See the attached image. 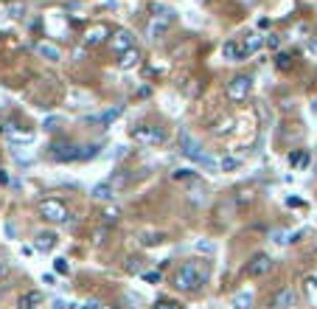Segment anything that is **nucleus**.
I'll return each mask as SVG.
<instances>
[{
	"label": "nucleus",
	"instance_id": "e433bc0d",
	"mask_svg": "<svg viewBox=\"0 0 317 309\" xmlns=\"http://www.w3.org/2000/svg\"><path fill=\"white\" fill-rule=\"evenodd\" d=\"M309 51H312V53H317V43H309Z\"/></svg>",
	"mask_w": 317,
	"mask_h": 309
},
{
	"label": "nucleus",
	"instance_id": "20e7f679",
	"mask_svg": "<svg viewBox=\"0 0 317 309\" xmlns=\"http://www.w3.org/2000/svg\"><path fill=\"white\" fill-rule=\"evenodd\" d=\"M250 90H253V79L250 76H233L230 82H227V99L230 102H244V99L250 96Z\"/></svg>",
	"mask_w": 317,
	"mask_h": 309
},
{
	"label": "nucleus",
	"instance_id": "cd10ccee",
	"mask_svg": "<svg viewBox=\"0 0 317 309\" xmlns=\"http://www.w3.org/2000/svg\"><path fill=\"white\" fill-rule=\"evenodd\" d=\"M143 278H146L149 284H160V273H143Z\"/></svg>",
	"mask_w": 317,
	"mask_h": 309
},
{
	"label": "nucleus",
	"instance_id": "f8f14e48",
	"mask_svg": "<svg viewBox=\"0 0 317 309\" xmlns=\"http://www.w3.org/2000/svg\"><path fill=\"white\" fill-rule=\"evenodd\" d=\"M292 306H295V293H292L289 287L278 289L272 298V309H292Z\"/></svg>",
	"mask_w": 317,
	"mask_h": 309
},
{
	"label": "nucleus",
	"instance_id": "f704fd0d",
	"mask_svg": "<svg viewBox=\"0 0 317 309\" xmlns=\"http://www.w3.org/2000/svg\"><path fill=\"white\" fill-rule=\"evenodd\" d=\"M82 309H101V304H98V301H87V304L82 306Z\"/></svg>",
	"mask_w": 317,
	"mask_h": 309
},
{
	"label": "nucleus",
	"instance_id": "39448f33",
	"mask_svg": "<svg viewBox=\"0 0 317 309\" xmlns=\"http://www.w3.org/2000/svg\"><path fill=\"white\" fill-rule=\"evenodd\" d=\"M110 45H112V51L121 56V53H127V51H132L135 48V37H132V31L129 28H118V31H112L110 34Z\"/></svg>",
	"mask_w": 317,
	"mask_h": 309
},
{
	"label": "nucleus",
	"instance_id": "58836bf2",
	"mask_svg": "<svg viewBox=\"0 0 317 309\" xmlns=\"http://www.w3.org/2000/svg\"><path fill=\"white\" fill-rule=\"evenodd\" d=\"M247 3H255V0H247Z\"/></svg>",
	"mask_w": 317,
	"mask_h": 309
},
{
	"label": "nucleus",
	"instance_id": "2f4dec72",
	"mask_svg": "<svg viewBox=\"0 0 317 309\" xmlns=\"http://www.w3.org/2000/svg\"><path fill=\"white\" fill-rule=\"evenodd\" d=\"M278 68H289V56H284V53H281V56H278Z\"/></svg>",
	"mask_w": 317,
	"mask_h": 309
},
{
	"label": "nucleus",
	"instance_id": "423d86ee",
	"mask_svg": "<svg viewBox=\"0 0 317 309\" xmlns=\"http://www.w3.org/2000/svg\"><path fill=\"white\" fill-rule=\"evenodd\" d=\"M39 214H43L48 222H65V219H68V211H65V205L59 203V200H43V203H39Z\"/></svg>",
	"mask_w": 317,
	"mask_h": 309
},
{
	"label": "nucleus",
	"instance_id": "412c9836",
	"mask_svg": "<svg viewBox=\"0 0 317 309\" xmlns=\"http://www.w3.org/2000/svg\"><path fill=\"white\" fill-rule=\"evenodd\" d=\"M239 166H242V160H239V158H233V154H227V158L219 160V171H236Z\"/></svg>",
	"mask_w": 317,
	"mask_h": 309
},
{
	"label": "nucleus",
	"instance_id": "1a4fd4ad",
	"mask_svg": "<svg viewBox=\"0 0 317 309\" xmlns=\"http://www.w3.org/2000/svg\"><path fill=\"white\" fill-rule=\"evenodd\" d=\"M132 138L137 141V144H163L166 135L160 132L157 127H135L132 129Z\"/></svg>",
	"mask_w": 317,
	"mask_h": 309
},
{
	"label": "nucleus",
	"instance_id": "bb28decb",
	"mask_svg": "<svg viewBox=\"0 0 317 309\" xmlns=\"http://www.w3.org/2000/svg\"><path fill=\"white\" fill-rule=\"evenodd\" d=\"M9 14H11V17H23V14H26V6H23V3L9 6Z\"/></svg>",
	"mask_w": 317,
	"mask_h": 309
},
{
	"label": "nucleus",
	"instance_id": "f3484780",
	"mask_svg": "<svg viewBox=\"0 0 317 309\" xmlns=\"http://www.w3.org/2000/svg\"><path fill=\"white\" fill-rule=\"evenodd\" d=\"M230 306L233 309H250V306H253V293H250V289L236 293V295H233V301H230Z\"/></svg>",
	"mask_w": 317,
	"mask_h": 309
},
{
	"label": "nucleus",
	"instance_id": "393cba45",
	"mask_svg": "<svg viewBox=\"0 0 317 309\" xmlns=\"http://www.w3.org/2000/svg\"><path fill=\"white\" fill-rule=\"evenodd\" d=\"M53 270H56L59 276H68V273H70V264H68V259H56V261H53Z\"/></svg>",
	"mask_w": 317,
	"mask_h": 309
},
{
	"label": "nucleus",
	"instance_id": "7c9ffc66",
	"mask_svg": "<svg viewBox=\"0 0 317 309\" xmlns=\"http://www.w3.org/2000/svg\"><path fill=\"white\" fill-rule=\"evenodd\" d=\"M264 43H267V45H270V48H278V37H275V34H270V37H267V40H264Z\"/></svg>",
	"mask_w": 317,
	"mask_h": 309
},
{
	"label": "nucleus",
	"instance_id": "4be33fe9",
	"mask_svg": "<svg viewBox=\"0 0 317 309\" xmlns=\"http://www.w3.org/2000/svg\"><path fill=\"white\" fill-rule=\"evenodd\" d=\"M295 239V234H286V230H272V242L275 245H286V242Z\"/></svg>",
	"mask_w": 317,
	"mask_h": 309
},
{
	"label": "nucleus",
	"instance_id": "a211bd4d",
	"mask_svg": "<svg viewBox=\"0 0 317 309\" xmlns=\"http://www.w3.org/2000/svg\"><path fill=\"white\" fill-rule=\"evenodd\" d=\"M137 62H141V53H137V48H132V51L121 53V59H118V68H121V70H132Z\"/></svg>",
	"mask_w": 317,
	"mask_h": 309
},
{
	"label": "nucleus",
	"instance_id": "c85d7f7f",
	"mask_svg": "<svg viewBox=\"0 0 317 309\" xmlns=\"http://www.w3.org/2000/svg\"><path fill=\"white\" fill-rule=\"evenodd\" d=\"M154 309H177V304H174V301H160Z\"/></svg>",
	"mask_w": 317,
	"mask_h": 309
},
{
	"label": "nucleus",
	"instance_id": "c9c22d12",
	"mask_svg": "<svg viewBox=\"0 0 317 309\" xmlns=\"http://www.w3.org/2000/svg\"><path fill=\"white\" fill-rule=\"evenodd\" d=\"M53 309H70V306L65 304V301H53Z\"/></svg>",
	"mask_w": 317,
	"mask_h": 309
},
{
	"label": "nucleus",
	"instance_id": "2eb2a0df",
	"mask_svg": "<svg viewBox=\"0 0 317 309\" xmlns=\"http://www.w3.org/2000/svg\"><path fill=\"white\" fill-rule=\"evenodd\" d=\"M222 56L225 59H230V62H242L244 59V51H242V43H225V48H222Z\"/></svg>",
	"mask_w": 317,
	"mask_h": 309
},
{
	"label": "nucleus",
	"instance_id": "4468645a",
	"mask_svg": "<svg viewBox=\"0 0 317 309\" xmlns=\"http://www.w3.org/2000/svg\"><path fill=\"white\" fill-rule=\"evenodd\" d=\"M34 247H37L39 253H51L53 247H56V234H51V230H43V234H37V239H34Z\"/></svg>",
	"mask_w": 317,
	"mask_h": 309
},
{
	"label": "nucleus",
	"instance_id": "4c0bfd02",
	"mask_svg": "<svg viewBox=\"0 0 317 309\" xmlns=\"http://www.w3.org/2000/svg\"><path fill=\"white\" fill-rule=\"evenodd\" d=\"M314 171H317V149H314Z\"/></svg>",
	"mask_w": 317,
	"mask_h": 309
},
{
	"label": "nucleus",
	"instance_id": "6e6552de",
	"mask_svg": "<svg viewBox=\"0 0 317 309\" xmlns=\"http://www.w3.org/2000/svg\"><path fill=\"white\" fill-rule=\"evenodd\" d=\"M270 270H272V259L267 256V253H255V256L247 261V276H253V278L267 276Z\"/></svg>",
	"mask_w": 317,
	"mask_h": 309
},
{
	"label": "nucleus",
	"instance_id": "ddd939ff",
	"mask_svg": "<svg viewBox=\"0 0 317 309\" xmlns=\"http://www.w3.org/2000/svg\"><path fill=\"white\" fill-rule=\"evenodd\" d=\"M34 51H37L43 59H48V62H59V59H62V51H59L53 43H45V40L34 45Z\"/></svg>",
	"mask_w": 317,
	"mask_h": 309
},
{
	"label": "nucleus",
	"instance_id": "9b49d317",
	"mask_svg": "<svg viewBox=\"0 0 317 309\" xmlns=\"http://www.w3.org/2000/svg\"><path fill=\"white\" fill-rule=\"evenodd\" d=\"M121 112H124V107L118 104V107H110V110H104L101 115H93V118H87L90 124H95V127H110L115 118H121Z\"/></svg>",
	"mask_w": 317,
	"mask_h": 309
},
{
	"label": "nucleus",
	"instance_id": "f03ea898",
	"mask_svg": "<svg viewBox=\"0 0 317 309\" xmlns=\"http://www.w3.org/2000/svg\"><path fill=\"white\" fill-rule=\"evenodd\" d=\"M180 149H183L185 158L194 160L196 166H202L205 171H213V175L219 171V160H213L211 154H208L194 138H191V132H185V129H180Z\"/></svg>",
	"mask_w": 317,
	"mask_h": 309
},
{
	"label": "nucleus",
	"instance_id": "5701e85b",
	"mask_svg": "<svg viewBox=\"0 0 317 309\" xmlns=\"http://www.w3.org/2000/svg\"><path fill=\"white\" fill-rule=\"evenodd\" d=\"M98 149H101V146H98V144H90V146H82V160H93V158H98Z\"/></svg>",
	"mask_w": 317,
	"mask_h": 309
},
{
	"label": "nucleus",
	"instance_id": "6ab92c4d",
	"mask_svg": "<svg viewBox=\"0 0 317 309\" xmlns=\"http://www.w3.org/2000/svg\"><path fill=\"white\" fill-rule=\"evenodd\" d=\"M20 309H43V293H26L20 298Z\"/></svg>",
	"mask_w": 317,
	"mask_h": 309
},
{
	"label": "nucleus",
	"instance_id": "b1692460",
	"mask_svg": "<svg viewBox=\"0 0 317 309\" xmlns=\"http://www.w3.org/2000/svg\"><path fill=\"white\" fill-rule=\"evenodd\" d=\"M289 163L292 166H298V169H306V166H309V154H289Z\"/></svg>",
	"mask_w": 317,
	"mask_h": 309
},
{
	"label": "nucleus",
	"instance_id": "9d476101",
	"mask_svg": "<svg viewBox=\"0 0 317 309\" xmlns=\"http://www.w3.org/2000/svg\"><path fill=\"white\" fill-rule=\"evenodd\" d=\"M107 37H110V28H107L104 23H93V26L85 31V45H90V48H95V45H101Z\"/></svg>",
	"mask_w": 317,
	"mask_h": 309
},
{
	"label": "nucleus",
	"instance_id": "a878e982",
	"mask_svg": "<svg viewBox=\"0 0 317 309\" xmlns=\"http://www.w3.org/2000/svg\"><path fill=\"white\" fill-rule=\"evenodd\" d=\"M160 242H163V234H146L143 245H160Z\"/></svg>",
	"mask_w": 317,
	"mask_h": 309
},
{
	"label": "nucleus",
	"instance_id": "dca6fc26",
	"mask_svg": "<svg viewBox=\"0 0 317 309\" xmlns=\"http://www.w3.org/2000/svg\"><path fill=\"white\" fill-rule=\"evenodd\" d=\"M112 194H115V186H110V183H98V186H93L90 197L104 203V200H112Z\"/></svg>",
	"mask_w": 317,
	"mask_h": 309
},
{
	"label": "nucleus",
	"instance_id": "473e14b6",
	"mask_svg": "<svg viewBox=\"0 0 317 309\" xmlns=\"http://www.w3.org/2000/svg\"><path fill=\"white\" fill-rule=\"evenodd\" d=\"M56 124H59V118H48V121H45V129H56Z\"/></svg>",
	"mask_w": 317,
	"mask_h": 309
},
{
	"label": "nucleus",
	"instance_id": "0eeeda50",
	"mask_svg": "<svg viewBox=\"0 0 317 309\" xmlns=\"http://www.w3.org/2000/svg\"><path fill=\"white\" fill-rule=\"evenodd\" d=\"M51 158L53 160H82V146L76 144H68V141H62V144H51Z\"/></svg>",
	"mask_w": 317,
	"mask_h": 309
},
{
	"label": "nucleus",
	"instance_id": "7ed1b4c3",
	"mask_svg": "<svg viewBox=\"0 0 317 309\" xmlns=\"http://www.w3.org/2000/svg\"><path fill=\"white\" fill-rule=\"evenodd\" d=\"M152 11L154 14H152V20H149V26H146V40H160V37L169 34L171 26H174L177 11L169 9V6H154Z\"/></svg>",
	"mask_w": 317,
	"mask_h": 309
},
{
	"label": "nucleus",
	"instance_id": "aec40b11",
	"mask_svg": "<svg viewBox=\"0 0 317 309\" xmlns=\"http://www.w3.org/2000/svg\"><path fill=\"white\" fill-rule=\"evenodd\" d=\"M261 45H264V37H259V34H253V37H250V40H244V43H242L244 59H247V56H253V53L261 48Z\"/></svg>",
	"mask_w": 317,
	"mask_h": 309
},
{
	"label": "nucleus",
	"instance_id": "c756f323",
	"mask_svg": "<svg viewBox=\"0 0 317 309\" xmlns=\"http://www.w3.org/2000/svg\"><path fill=\"white\" fill-rule=\"evenodd\" d=\"M174 177H177V180H188L191 171H188V169H180V171H174Z\"/></svg>",
	"mask_w": 317,
	"mask_h": 309
},
{
	"label": "nucleus",
	"instance_id": "72a5a7b5",
	"mask_svg": "<svg viewBox=\"0 0 317 309\" xmlns=\"http://www.w3.org/2000/svg\"><path fill=\"white\" fill-rule=\"evenodd\" d=\"M53 281H56V278H53V273H48V276H43V284H48V287H53Z\"/></svg>",
	"mask_w": 317,
	"mask_h": 309
},
{
	"label": "nucleus",
	"instance_id": "f257e3e1",
	"mask_svg": "<svg viewBox=\"0 0 317 309\" xmlns=\"http://www.w3.org/2000/svg\"><path fill=\"white\" fill-rule=\"evenodd\" d=\"M208 276L211 273H208V267L202 261H185L174 276V287L183 289V293H196L202 284H208Z\"/></svg>",
	"mask_w": 317,
	"mask_h": 309
}]
</instances>
